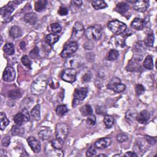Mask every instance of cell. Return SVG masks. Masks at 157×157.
I'll return each mask as SVG.
<instances>
[{
	"label": "cell",
	"instance_id": "6da1fadb",
	"mask_svg": "<svg viewBox=\"0 0 157 157\" xmlns=\"http://www.w3.org/2000/svg\"><path fill=\"white\" fill-rule=\"evenodd\" d=\"M47 83L48 78L47 75H39L33 82L30 87L31 93L34 95H38L42 93L47 88Z\"/></svg>",
	"mask_w": 157,
	"mask_h": 157
},
{
	"label": "cell",
	"instance_id": "7a4b0ae2",
	"mask_svg": "<svg viewBox=\"0 0 157 157\" xmlns=\"http://www.w3.org/2000/svg\"><path fill=\"white\" fill-rule=\"evenodd\" d=\"M102 26L100 25L91 26L85 30V36L90 40H98L102 36Z\"/></svg>",
	"mask_w": 157,
	"mask_h": 157
},
{
	"label": "cell",
	"instance_id": "3957f363",
	"mask_svg": "<svg viewBox=\"0 0 157 157\" xmlns=\"http://www.w3.org/2000/svg\"><path fill=\"white\" fill-rule=\"evenodd\" d=\"M107 27L115 34H121L123 33L126 29V25L125 23L118 20H113L110 21L107 24Z\"/></svg>",
	"mask_w": 157,
	"mask_h": 157
},
{
	"label": "cell",
	"instance_id": "277c9868",
	"mask_svg": "<svg viewBox=\"0 0 157 157\" xmlns=\"http://www.w3.org/2000/svg\"><path fill=\"white\" fill-rule=\"evenodd\" d=\"M69 133V126L64 123H60L56 124L55 128L56 138L64 142Z\"/></svg>",
	"mask_w": 157,
	"mask_h": 157
},
{
	"label": "cell",
	"instance_id": "5b68a950",
	"mask_svg": "<svg viewBox=\"0 0 157 157\" xmlns=\"http://www.w3.org/2000/svg\"><path fill=\"white\" fill-rule=\"evenodd\" d=\"M107 88L115 93H121L126 89V86L121 82L118 77H113L108 83Z\"/></svg>",
	"mask_w": 157,
	"mask_h": 157
},
{
	"label": "cell",
	"instance_id": "8992f818",
	"mask_svg": "<svg viewBox=\"0 0 157 157\" xmlns=\"http://www.w3.org/2000/svg\"><path fill=\"white\" fill-rule=\"evenodd\" d=\"M88 89L85 87H80L75 89L74 93L72 106L76 107L80 102L85 99L88 94Z\"/></svg>",
	"mask_w": 157,
	"mask_h": 157
},
{
	"label": "cell",
	"instance_id": "52a82bcc",
	"mask_svg": "<svg viewBox=\"0 0 157 157\" xmlns=\"http://www.w3.org/2000/svg\"><path fill=\"white\" fill-rule=\"evenodd\" d=\"M85 31L82 24L78 21L75 22L72 28V31L71 37V41L76 42L77 40H79L80 38L83 37V34H85Z\"/></svg>",
	"mask_w": 157,
	"mask_h": 157
},
{
	"label": "cell",
	"instance_id": "ba28073f",
	"mask_svg": "<svg viewBox=\"0 0 157 157\" xmlns=\"http://www.w3.org/2000/svg\"><path fill=\"white\" fill-rule=\"evenodd\" d=\"M78 48V44L76 42L71 41L68 44H66L61 53V56L63 58L69 57L73 53H74Z\"/></svg>",
	"mask_w": 157,
	"mask_h": 157
},
{
	"label": "cell",
	"instance_id": "9c48e42d",
	"mask_svg": "<svg viewBox=\"0 0 157 157\" xmlns=\"http://www.w3.org/2000/svg\"><path fill=\"white\" fill-rule=\"evenodd\" d=\"M77 71L73 68H66L61 74V78L68 83H73L76 80Z\"/></svg>",
	"mask_w": 157,
	"mask_h": 157
},
{
	"label": "cell",
	"instance_id": "30bf717a",
	"mask_svg": "<svg viewBox=\"0 0 157 157\" xmlns=\"http://www.w3.org/2000/svg\"><path fill=\"white\" fill-rule=\"evenodd\" d=\"M30 116L26 109H23L21 112L16 114L13 117V121L17 125L21 126L23 123L29 121Z\"/></svg>",
	"mask_w": 157,
	"mask_h": 157
},
{
	"label": "cell",
	"instance_id": "8fae6325",
	"mask_svg": "<svg viewBox=\"0 0 157 157\" xmlns=\"http://www.w3.org/2000/svg\"><path fill=\"white\" fill-rule=\"evenodd\" d=\"M13 10H14V7L10 4H8L6 5L5 6L2 7L0 9V15L2 20H4V22L7 23L12 21V20L13 19V17L10 16V14L13 11Z\"/></svg>",
	"mask_w": 157,
	"mask_h": 157
},
{
	"label": "cell",
	"instance_id": "7c38bea8",
	"mask_svg": "<svg viewBox=\"0 0 157 157\" xmlns=\"http://www.w3.org/2000/svg\"><path fill=\"white\" fill-rule=\"evenodd\" d=\"M83 64L82 58L78 56H74L69 57L65 62V66L67 68H77L80 67Z\"/></svg>",
	"mask_w": 157,
	"mask_h": 157
},
{
	"label": "cell",
	"instance_id": "4fadbf2b",
	"mask_svg": "<svg viewBox=\"0 0 157 157\" xmlns=\"http://www.w3.org/2000/svg\"><path fill=\"white\" fill-rule=\"evenodd\" d=\"M3 80L6 82H10L15 80V71L11 66H7L5 68L2 75Z\"/></svg>",
	"mask_w": 157,
	"mask_h": 157
},
{
	"label": "cell",
	"instance_id": "5bb4252c",
	"mask_svg": "<svg viewBox=\"0 0 157 157\" xmlns=\"http://www.w3.org/2000/svg\"><path fill=\"white\" fill-rule=\"evenodd\" d=\"M149 2L146 0H139L136 1L133 3V8L135 10L140 12H144L146 11L148 7Z\"/></svg>",
	"mask_w": 157,
	"mask_h": 157
},
{
	"label": "cell",
	"instance_id": "9a60e30c",
	"mask_svg": "<svg viewBox=\"0 0 157 157\" xmlns=\"http://www.w3.org/2000/svg\"><path fill=\"white\" fill-rule=\"evenodd\" d=\"M27 142L29 147H31V150L34 153H39L40 151V142L34 137L29 136L27 139Z\"/></svg>",
	"mask_w": 157,
	"mask_h": 157
},
{
	"label": "cell",
	"instance_id": "2e32d148",
	"mask_svg": "<svg viewBox=\"0 0 157 157\" xmlns=\"http://www.w3.org/2000/svg\"><path fill=\"white\" fill-rule=\"evenodd\" d=\"M112 144V139L110 137H105L99 139L95 142L94 145L98 149H103L109 147Z\"/></svg>",
	"mask_w": 157,
	"mask_h": 157
},
{
	"label": "cell",
	"instance_id": "e0dca14e",
	"mask_svg": "<svg viewBox=\"0 0 157 157\" xmlns=\"http://www.w3.org/2000/svg\"><path fill=\"white\" fill-rule=\"evenodd\" d=\"M145 26V21L140 18H135L131 23V27L136 30H141Z\"/></svg>",
	"mask_w": 157,
	"mask_h": 157
},
{
	"label": "cell",
	"instance_id": "ac0fdd59",
	"mask_svg": "<svg viewBox=\"0 0 157 157\" xmlns=\"http://www.w3.org/2000/svg\"><path fill=\"white\" fill-rule=\"evenodd\" d=\"M136 120L140 124H146L148 120L150 119V113L149 112L146 110H144L141 111L137 116H136Z\"/></svg>",
	"mask_w": 157,
	"mask_h": 157
},
{
	"label": "cell",
	"instance_id": "d6986e66",
	"mask_svg": "<svg viewBox=\"0 0 157 157\" xmlns=\"http://www.w3.org/2000/svg\"><path fill=\"white\" fill-rule=\"evenodd\" d=\"M52 135V131L50 128L45 127L42 129L38 133L39 137L42 140H46L49 139Z\"/></svg>",
	"mask_w": 157,
	"mask_h": 157
},
{
	"label": "cell",
	"instance_id": "ffe728a7",
	"mask_svg": "<svg viewBox=\"0 0 157 157\" xmlns=\"http://www.w3.org/2000/svg\"><path fill=\"white\" fill-rule=\"evenodd\" d=\"M24 20L26 23H27L29 25H33L36 24V23L37 21V16L36 13L33 12L28 13L25 14L24 17Z\"/></svg>",
	"mask_w": 157,
	"mask_h": 157
},
{
	"label": "cell",
	"instance_id": "44dd1931",
	"mask_svg": "<svg viewBox=\"0 0 157 157\" xmlns=\"http://www.w3.org/2000/svg\"><path fill=\"white\" fill-rule=\"evenodd\" d=\"M128 9H129V5L125 2H121L118 3L115 7V10L121 14L124 13L128 10Z\"/></svg>",
	"mask_w": 157,
	"mask_h": 157
},
{
	"label": "cell",
	"instance_id": "7402d4cb",
	"mask_svg": "<svg viewBox=\"0 0 157 157\" xmlns=\"http://www.w3.org/2000/svg\"><path fill=\"white\" fill-rule=\"evenodd\" d=\"M9 35L13 39H17L21 36V30L18 26H13L9 30Z\"/></svg>",
	"mask_w": 157,
	"mask_h": 157
},
{
	"label": "cell",
	"instance_id": "603a6c76",
	"mask_svg": "<svg viewBox=\"0 0 157 157\" xmlns=\"http://www.w3.org/2000/svg\"><path fill=\"white\" fill-rule=\"evenodd\" d=\"M47 4V1L45 0H39L34 3V10L36 12H40L45 9Z\"/></svg>",
	"mask_w": 157,
	"mask_h": 157
},
{
	"label": "cell",
	"instance_id": "cb8c5ba5",
	"mask_svg": "<svg viewBox=\"0 0 157 157\" xmlns=\"http://www.w3.org/2000/svg\"><path fill=\"white\" fill-rule=\"evenodd\" d=\"M59 40V36L55 34H47L45 37V40L48 45H53L58 42Z\"/></svg>",
	"mask_w": 157,
	"mask_h": 157
},
{
	"label": "cell",
	"instance_id": "d4e9b609",
	"mask_svg": "<svg viewBox=\"0 0 157 157\" xmlns=\"http://www.w3.org/2000/svg\"><path fill=\"white\" fill-rule=\"evenodd\" d=\"M91 5L96 10L104 9L107 7V4L104 1L101 0H94L91 2Z\"/></svg>",
	"mask_w": 157,
	"mask_h": 157
},
{
	"label": "cell",
	"instance_id": "484cf974",
	"mask_svg": "<svg viewBox=\"0 0 157 157\" xmlns=\"http://www.w3.org/2000/svg\"><path fill=\"white\" fill-rule=\"evenodd\" d=\"M144 67L148 70H151L153 69V61L152 56L150 55H147L143 62Z\"/></svg>",
	"mask_w": 157,
	"mask_h": 157
},
{
	"label": "cell",
	"instance_id": "4316f807",
	"mask_svg": "<svg viewBox=\"0 0 157 157\" xmlns=\"http://www.w3.org/2000/svg\"><path fill=\"white\" fill-rule=\"evenodd\" d=\"M31 115L34 118V120L37 121L40 118V105L39 104L36 105L33 109L31 110Z\"/></svg>",
	"mask_w": 157,
	"mask_h": 157
},
{
	"label": "cell",
	"instance_id": "83f0119b",
	"mask_svg": "<svg viewBox=\"0 0 157 157\" xmlns=\"http://www.w3.org/2000/svg\"><path fill=\"white\" fill-rule=\"evenodd\" d=\"M61 25L58 23H52L51 25H49V26L48 27V31L50 33H52V34H56V33H59L61 32Z\"/></svg>",
	"mask_w": 157,
	"mask_h": 157
},
{
	"label": "cell",
	"instance_id": "f1b7e54d",
	"mask_svg": "<svg viewBox=\"0 0 157 157\" xmlns=\"http://www.w3.org/2000/svg\"><path fill=\"white\" fill-rule=\"evenodd\" d=\"M9 120L7 118L6 114L4 112H1L0 113V128L2 131L9 124Z\"/></svg>",
	"mask_w": 157,
	"mask_h": 157
},
{
	"label": "cell",
	"instance_id": "f546056e",
	"mask_svg": "<svg viewBox=\"0 0 157 157\" xmlns=\"http://www.w3.org/2000/svg\"><path fill=\"white\" fill-rule=\"evenodd\" d=\"M80 112L82 115L85 117V116H88V115L92 114L93 110H92L91 107L90 105L86 104L80 107Z\"/></svg>",
	"mask_w": 157,
	"mask_h": 157
},
{
	"label": "cell",
	"instance_id": "4dcf8cb0",
	"mask_svg": "<svg viewBox=\"0 0 157 157\" xmlns=\"http://www.w3.org/2000/svg\"><path fill=\"white\" fill-rule=\"evenodd\" d=\"M103 121L107 128H110L114 124V118L110 115H106L104 116Z\"/></svg>",
	"mask_w": 157,
	"mask_h": 157
},
{
	"label": "cell",
	"instance_id": "1f68e13d",
	"mask_svg": "<svg viewBox=\"0 0 157 157\" xmlns=\"http://www.w3.org/2000/svg\"><path fill=\"white\" fill-rule=\"evenodd\" d=\"M3 50L4 53L8 55H12L14 52V46L12 43H7L3 47Z\"/></svg>",
	"mask_w": 157,
	"mask_h": 157
},
{
	"label": "cell",
	"instance_id": "d6a6232c",
	"mask_svg": "<svg viewBox=\"0 0 157 157\" xmlns=\"http://www.w3.org/2000/svg\"><path fill=\"white\" fill-rule=\"evenodd\" d=\"M67 111L68 109L66 105H59L56 109V113L59 117L64 115L67 112Z\"/></svg>",
	"mask_w": 157,
	"mask_h": 157
},
{
	"label": "cell",
	"instance_id": "836d02e7",
	"mask_svg": "<svg viewBox=\"0 0 157 157\" xmlns=\"http://www.w3.org/2000/svg\"><path fill=\"white\" fill-rule=\"evenodd\" d=\"M119 56L118 52L115 49H111L107 55V59L109 61L116 60Z\"/></svg>",
	"mask_w": 157,
	"mask_h": 157
},
{
	"label": "cell",
	"instance_id": "e575fe53",
	"mask_svg": "<svg viewBox=\"0 0 157 157\" xmlns=\"http://www.w3.org/2000/svg\"><path fill=\"white\" fill-rule=\"evenodd\" d=\"M8 96L12 99H16L19 98L21 96V93L20 91L18 89H13L10 90L8 93Z\"/></svg>",
	"mask_w": 157,
	"mask_h": 157
},
{
	"label": "cell",
	"instance_id": "d590c367",
	"mask_svg": "<svg viewBox=\"0 0 157 157\" xmlns=\"http://www.w3.org/2000/svg\"><path fill=\"white\" fill-rule=\"evenodd\" d=\"M154 36L153 34H150L147 36V37L145 38L144 41V44L149 47H151L153 45L154 43Z\"/></svg>",
	"mask_w": 157,
	"mask_h": 157
},
{
	"label": "cell",
	"instance_id": "8d00e7d4",
	"mask_svg": "<svg viewBox=\"0 0 157 157\" xmlns=\"http://www.w3.org/2000/svg\"><path fill=\"white\" fill-rule=\"evenodd\" d=\"M63 142L58 140V139H53L51 142H50V145L51 146H52L53 148H56V149H61L63 145Z\"/></svg>",
	"mask_w": 157,
	"mask_h": 157
},
{
	"label": "cell",
	"instance_id": "74e56055",
	"mask_svg": "<svg viewBox=\"0 0 157 157\" xmlns=\"http://www.w3.org/2000/svg\"><path fill=\"white\" fill-rule=\"evenodd\" d=\"M21 61L25 66H26V67H28L29 69H31V62L27 55L23 56L21 58Z\"/></svg>",
	"mask_w": 157,
	"mask_h": 157
},
{
	"label": "cell",
	"instance_id": "f35d334b",
	"mask_svg": "<svg viewBox=\"0 0 157 157\" xmlns=\"http://www.w3.org/2000/svg\"><path fill=\"white\" fill-rule=\"evenodd\" d=\"M128 139V136L124 132L120 133L117 136V140L120 143L124 142L126 141Z\"/></svg>",
	"mask_w": 157,
	"mask_h": 157
},
{
	"label": "cell",
	"instance_id": "ab89813d",
	"mask_svg": "<svg viewBox=\"0 0 157 157\" xmlns=\"http://www.w3.org/2000/svg\"><path fill=\"white\" fill-rule=\"evenodd\" d=\"M96 150L95 145H91L87 150V151L86 152V156L90 157V156H94L96 155Z\"/></svg>",
	"mask_w": 157,
	"mask_h": 157
},
{
	"label": "cell",
	"instance_id": "60d3db41",
	"mask_svg": "<svg viewBox=\"0 0 157 157\" xmlns=\"http://www.w3.org/2000/svg\"><path fill=\"white\" fill-rule=\"evenodd\" d=\"M135 91L136 93L137 96H139L142 94H143L145 91V88L144 86L141 84H137L135 86Z\"/></svg>",
	"mask_w": 157,
	"mask_h": 157
},
{
	"label": "cell",
	"instance_id": "b9f144b4",
	"mask_svg": "<svg viewBox=\"0 0 157 157\" xmlns=\"http://www.w3.org/2000/svg\"><path fill=\"white\" fill-rule=\"evenodd\" d=\"M96 118L94 115L91 114L88 116V118L86 119L87 124L91 126H94L96 124Z\"/></svg>",
	"mask_w": 157,
	"mask_h": 157
},
{
	"label": "cell",
	"instance_id": "7bdbcfd3",
	"mask_svg": "<svg viewBox=\"0 0 157 157\" xmlns=\"http://www.w3.org/2000/svg\"><path fill=\"white\" fill-rule=\"evenodd\" d=\"M20 133H23V129L20 128V126L17 125L13 126L12 129V135H20Z\"/></svg>",
	"mask_w": 157,
	"mask_h": 157
},
{
	"label": "cell",
	"instance_id": "ee69618b",
	"mask_svg": "<svg viewBox=\"0 0 157 157\" xmlns=\"http://www.w3.org/2000/svg\"><path fill=\"white\" fill-rule=\"evenodd\" d=\"M39 50L38 48L37 47H35L30 52H29V56L31 58L34 59L36 57H37L38 55H39Z\"/></svg>",
	"mask_w": 157,
	"mask_h": 157
},
{
	"label": "cell",
	"instance_id": "f6af8a7d",
	"mask_svg": "<svg viewBox=\"0 0 157 157\" xmlns=\"http://www.w3.org/2000/svg\"><path fill=\"white\" fill-rule=\"evenodd\" d=\"M91 78V72H87L82 77V82L87 83V82L90 81Z\"/></svg>",
	"mask_w": 157,
	"mask_h": 157
},
{
	"label": "cell",
	"instance_id": "bcb514c9",
	"mask_svg": "<svg viewBox=\"0 0 157 157\" xmlns=\"http://www.w3.org/2000/svg\"><path fill=\"white\" fill-rule=\"evenodd\" d=\"M10 136H6L2 139V140L1 141V145H2V146H3L4 147H6L10 144Z\"/></svg>",
	"mask_w": 157,
	"mask_h": 157
},
{
	"label": "cell",
	"instance_id": "7dc6e473",
	"mask_svg": "<svg viewBox=\"0 0 157 157\" xmlns=\"http://www.w3.org/2000/svg\"><path fill=\"white\" fill-rule=\"evenodd\" d=\"M58 13L59 15L61 16H64V15H67L68 13V9L65 7H60L58 11Z\"/></svg>",
	"mask_w": 157,
	"mask_h": 157
},
{
	"label": "cell",
	"instance_id": "c3c4849f",
	"mask_svg": "<svg viewBox=\"0 0 157 157\" xmlns=\"http://www.w3.org/2000/svg\"><path fill=\"white\" fill-rule=\"evenodd\" d=\"M145 139L146 141L150 144H155L156 143V138L155 137H152L148 136H145Z\"/></svg>",
	"mask_w": 157,
	"mask_h": 157
},
{
	"label": "cell",
	"instance_id": "681fc988",
	"mask_svg": "<svg viewBox=\"0 0 157 157\" xmlns=\"http://www.w3.org/2000/svg\"><path fill=\"white\" fill-rule=\"evenodd\" d=\"M71 4L72 5H74L77 7H80L82 5V1H80V0H78V1H72L71 2Z\"/></svg>",
	"mask_w": 157,
	"mask_h": 157
},
{
	"label": "cell",
	"instance_id": "f907efd6",
	"mask_svg": "<svg viewBox=\"0 0 157 157\" xmlns=\"http://www.w3.org/2000/svg\"><path fill=\"white\" fill-rule=\"evenodd\" d=\"M124 156H128V157H132V156H137V155L134 153V152H132V151H128L126 152L124 155Z\"/></svg>",
	"mask_w": 157,
	"mask_h": 157
},
{
	"label": "cell",
	"instance_id": "816d5d0a",
	"mask_svg": "<svg viewBox=\"0 0 157 157\" xmlns=\"http://www.w3.org/2000/svg\"><path fill=\"white\" fill-rule=\"evenodd\" d=\"M20 47H21V49L23 50L25 48V42H21L20 43Z\"/></svg>",
	"mask_w": 157,
	"mask_h": 157
},
{
	"label": "cell",
	"instance_id": "f5cc1de1",
	"mask_svg": "<svg viewBox=\"0 0 157 157\" xmlns=\"http://www.w3.org/2000/svg\"><path fill=\"white\" fill-rule=\"evenodd\" d=\"M96 156H97V157H98V156H99H99H105V157H106L107 156H106L105 155H104V154H99V155H97Z\"/></svg>",
	"mask_w": 157,
	"mask_h": 157
}]
</instances>
